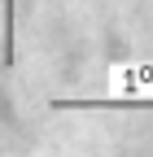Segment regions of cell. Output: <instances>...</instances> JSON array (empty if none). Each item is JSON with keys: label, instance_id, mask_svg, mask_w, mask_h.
<instances>
[{"label": "cell", "instance_id": "obj_1", "mask_svg": "<svg viewBox=\"0 0 153 157\" xmlns=\"http://www.w3.org/2000/svg\"><path fill=\"white\" fill-rule=\"evenodd\" d=\"M48 109H153L144 96H109V101H70V96H53Z\"/></svg>", "mask_w": 153, "mask_h": 157}]
</instances>
